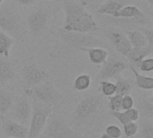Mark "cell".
<instances>
[{
    "instance_id": "6da1fadb",
    "label": "cell",
    "mask_w": 153,
    "mask_h": 138,
    "mask_svg": "<svg viewBox=\"0 0 153 138\" xmlns=\"http://www.w3.org/2000/svg\"><path fill=\"white\" fill-rule=\"evenodd\" d=\"M57 35L59 45L56 48L54 55H51V57H66L68 55H72L79 50L82 51L86 48L100 47L105 48L108 47L106 42L91 33L73 32L60 28L57 31Z\"/></svg>"
},
{
    "instance_id": "7a4b0ae2",
    "label": "cell",
    "mask_w": 153,
    "mask_h": 138,
    "mask_svg": "<svg viewBox=\"0 0 153 138\" xmlns=\"http://www.w3.org/2000/svg\"><path fill=\"white\" fill-rule=\"evenodd\" d=\"M64 11L63 29L79 33H92L99 29L92 15L80 3L74 0H65L64 2Z\"/></svg>"
},
{
    "instance_id": "3957f363",
    "label": "cell",
    "mask_w": 153,
    "mask_h": 138,
    "mask_svg": "<svg viewBox=\"0 0 153 138\" xmlns=\"http://www.w3.org/2000/svg\"><path fill=\"white\" fill-rule=\"evenodd\" d=\"M25 95L32 101L42 105L48 106L54 110L55 107H58L64 100L62 94L55 87V85L46 81L37 86L24 89Z\"/></svg>"
},
{
    "instance_id": "277c9868",
    "label": "cell",
    "mask_w": 153,
    "mask_h": 138,
    "mask_svg": "<svg viewBox=\"0 0 153 138\" xmlns=\"http://www.w3.org/2000/svg\"><path fill=\"white\" fill-rule=\"evenodd\" d=\"M0 30L14 40H22L25 36L24 24L18 11L9 6L0 8Z\"/></svg>"
},
{
    "instance_id": "5b68a950",
    "label": "cell",
    "mask_w": 153,
    "mask_h": 138,
    "mask_svg": "<svg viewBox=\"0 0 153 138\" xmlns=\"http://www.w3.org/2000/svg\"><path fill=\"white\" fill-rule=\"evenodd\" d=\"M41 138H82L58 114L51 113L42 131Z\"/></svg>"
},
{
    "instance_id": "8992f818",
    "label": "cell",
    "mask_w": 153,
    "mask_h": 138,
    "mask_svg": "<svg viewBox=\"0 0 153 138\" xmlns=\"http://www.w3.org/2000/svg\"><path fill=\"white\" fill-rule=\"evenodd\" d=\"M53 112V109L37 102H33L32 113L29 125V132L27 138H38L42 133L49 115Z\"/></svg>"
},
{
    "instance_id": "52a82bcc",
    "label": "cell",
    "mask_w": 153,
    "mask_h": 138,
    "mask_svg": "<svg viewBox=\"0 0 153 138\" xmlns=\"http://www.w3.org/2000/svg\"><path fill=\"white\" fill-rule=\"evenodd\" d=\"M103 98L100 95H89L84 97L75 107L74 118L78 123H82L91 119L103 104Z\"/></svg>"
},
{
    "instance_id": "ba28073f",
    "label": "cell",
    "mask_w": 153,
    "mask_h": 138,
    "mask_svg": "<svg viewBox=\"0 0 153 138\" xmlns=\"http://www.w3.org/2000/svg\"><path fill=\"white\" fill-rule=\"evenodd\" d=\"M32 113V105L30 99L25 95L21 97L15 103H13L10 110L5 115L9 119L29 127Z\"/></svg>"
},
{
    "instance_id": "9c48e42d",
    "label": "cell",
    "mask_w": 153,
    "mask_h": 138,
    "mask_svg": "<svg viewBox=\"0 0 153 138\" xmlns=\"http://www.w3.org/2000/svg\"><path fill=\"white\" fill-rule=\"evenodd\" d=\"M128 67V65L122 59H119L116 57H108L105 63L102 64V66L98 74L97 80H109L116 79L117 77L121 76V74Z\"/></svg>"
},
{
    "instance_id": "30bf717a",
    "label": "cell",
    "mask_w": 153,
    "mask_h": 138,
    "mask_svg": "<svg viewBox=\"0 0 153 138\" xmlns=\"http://www.w3.org/2000/svg\"><path fill=\"white\" fill-rule=\"evenodd\" d=\"M22 78L25 84V89L37 86L48 79V74L35 64H28L24 66L21 72Z\"/></svg>"
},
{
    "instance_id": "8fae6325",
    "label": "cell",
    "mask_w": 153,
    "mask_h": 138,
    "mask_svg": "<svg viewBox=\"0 0 153 138\" xmlns=\"http://www.w3.org/2000/svg\"><path fill=\"white\" fill-rule=\"evenodd\" d=\"M104 36L108 40L110 45L116 49L117 52L126 57L132 48V46L125 32L117 29L108 28L104 31Z\"/></svg>"
},
{
    "instance_id": "7c38bea8",
    "label": "cell",
    "mask_w": 153,
    "mask_h": 138,
    "mask_svg": "<svg viewBox=\"0 0 153 138\" xmlns=\"http://www.w3.org/2000/svg\"><path fill=\"white\" fill-rule=\"evenodd\" d=\"M49 19L48 12L45 9H38L31 13L27 18V27L34 36L42 35L48 26Z\"/></svg>"
},
{
    "instance_id": "4fadbf2b",
    "label": "cell",
    "mask_w": 153,
    "mask_h": 138,
    "mask_svg": "<svg viewBox=\"0 0 153 138\" xmlns=\"http://www.w3.org/2000/svg\"><path fill=\"white\" fill-rule=\"evenodd\" d=\"M0 121L1 129L5 137L27 138L28 137L29 127L16 122L5 115H0Z\"/></svg>"
},
{
    "instance_id": "5bb4252c",
    "label": "cell",
    "mask_w": 153,
    "mask_h": 138,
    "mask_svg": "<svg viewBox=\"0 0 153 138\" xmlns=\"http://www.w3.org/2000/svg\"><path fill=\"white\" fill-rule=\"evenodd\" d=\"M114 18H122L126 20H133L140 24L147 23V18L143 12L134 4L124 5L114 16Z\"/></svg>"
},
{
    "instance_id": "9a60e30c",
    "label": "cell",
    "mask_w": 153,
    "mask_h": 138,
    "mask_svg": "<svg viewBox=\"0 0 153 138\" xmlns=\"http://www.w3.org/2000/svg\"><path fill=\"white\" fill-rule=\"evenodd\" d=\"M8 58L0 56V86H4L15 75L14 64Z\"/></svg>"
},
{
    "instance_id": "2e32d148",
    "label": "cell",
    "mask_w": 153,
    "mask_h": 138,
    "mask_svg": "<svg viewBox=\"0 0 153 138\" xmlns=\"http://www.w3.org/2000/svg\"><path fill=\"white\" fill-rule=\"evenodd\" d=\"M152 53L153 48H150L149 46L143 47V48H132L130 52L126 56V59L129 61V64L131 66L137 68L139 63L143 59L151 56Z\"/></svg>"
},
{
    "instance_id": "e0dca14e",
    "label": "cell",
    "mask_w": 153,
    "mask_h": 138,
    "mask_svg": "<svg viewBox=\"0 0 153 138\" xmlns=\"http://www.w3.org/2000/svg\"><path fill=\"white\" fill-rule=\"evenodd\" d=\"M82 51H85L88 54V57L90 61L94 65H102L108 57V51L104 48L93 47V48H86Z\"/></svg>"
},
{
    "instance_id": "ac0fdd59",
    "label": "cell",
    "mask_w": 153,
    "mask_h": 138,
    "mask_svg": "<svg viewBox=\"0 0 153 138\" xmlns=\"http://www.w3.org/2000/svg\"><path fill=\"white\" fill-rule=\"evenodd\" d=\"M128 67L133 72L135 78V84L138 88L145 91H152L153 89V78L151 76H145L139 73V70L130 64H128Z\"/></svg>"
},
{
    "instance_id": "d6986e66",
    "label": "cell",
    "mask_w": 153,
    "mask_h": 138,
    "mask_svg": "<svg viewBox=\"0 0 153 138\" xmlns=\"http://www.w3.org/2000/svg\"><path fill=\"white\" fill-rule=\"evenodd\" d=\"M125 33L132 48H143L148 46L147 40L142 31H127Z\"/></svg>"
},
{
    "instance_id": "ffe728a7",
    "label": "cell",
    "mask_w": 153,
    "mask_h": 138,
    "mask_svg": "<svg viewBox=\"0 0 153 138\" xmlns=\"http://www.w3.org/2000/svg\"><path fill=\"white\" fill-rule=\"evenodd\" d=\"M124 5L114 2V1H107L105 3H102L99 7L97 8V13L103 15H108L114 17L116 13L123 7Z\"/></svg>"
},
{
    "instance_id": "44dd1931",
    "label": "cell",
    "mask_w": 153,
    "mask_h": 138,
    "mask_svg": "<svg viewBox=\"0 0 153 138\" xmlns=\"http://www.w3.org/2000/svg\"><path fill=\"white\" fill-rule=\"evenodd\" d=\"M14 41L15 40L12 37L0 30V56L9 57L10 50L12 46L14 44Z\"/></svg>"
},
{
    "instance_id": "7402d4cb",
    "label": "cell",
    "mask_w": 153,
    "mask_h": 138,
    "mask_svg": "<svg viewBox=\"0 0 153 138\" xmlns=\"http://www.w3.org/2000/svg\"><path fill=\"white\" fill-rule=\"evenodd\" d=\"M116 94L120 96H125L129 94L133 89L132 81L126 78H123L121 76L116 78Z\"/></svg>"
},
{
    "instance_id": "603a6c76",
    "label": "cell",
    "mask_w": 153,
    "mask_h": 138,
    "mask_svg": "<svg viewBox=\"0 0 153 138\" xmlns=\"http://www.w3.org/2000/svg\"><path fill=\"white\" fill-rule=\"evenodd\" d=\"M91 75L87 74H82L74 79L73 87L76 92H84L91 87Z\"/></svg>"
},
{
    "instance_id": "cb8c5ba5",
    "label": "cell",
    "mask_w": 153,
    "mask_h": 138,
    "mask_svg": "<svg viewBox=\"0 0 153 138\" xmlns=\"http://www.w3.org/2000/svg\"><path fill=\"white\" fill-rule=\"evenodd\" d=\"M12 95L4 90L0 91V115H6L13 105Z\"/></svg>"
},
{
    "instance_id": "d4e9b609",
    "label": "cell",
    "mask_w": 153,
    "mask_h": 138,
    "mask_svg": "<svg viewBox=\"0 0 153 138\" xmlns=\"http://www.w3.org/2000/svg\"><path fill=\"white\" fill-rule=\"evenodd\" d=\"M101 94L105 97H111L116 94V85L109 80H103L100 82V88Z\"/></svg>"
},
{
    "instance_id": "484cf974",
    "label": "cell",
    "mask_w": 153,
    "mask_h": 138,
    "mask_svg": "<svg viewBox=\"0 0 153 138\" xmlns=\"http://www.w3.org/2000/svg\"><path fill=\"white\" fill-rule=\"evenodd\" d=\"M141 110L146 118L152 119L153 117V97L150 96L146 99H143L140 103Z\"/></svg>"
},
{
    "instance_id": "4316f807",
    "label": "cell",
    "mask_w": 153,
    "mask_h": 138,
    "mask_svg": "<svg viewBox=\"0 0 153 138\" xmlns=\"http://www.w3.org/2000/svg\"><path fill=\"white\" fill-rule=\"evenodd\" d=\"M122 97L120 95L115 94L108 97V108L111 111H121L122 110Z\"/></svg>"
},
{
    "instance_id": "83f0119b",
    "label": "cell",
    "mask_w": 153,
    "mask_h": 138,
    "mask_svg": "<svg viewBox=\"0 0 153 138\" xmlns=\"http://www.w3.org/2000/svg\"><path fill=\"white\" fill-rule=\"evenodd\" d=\"M124 133L126 137L132 138L135 137L139 131V126L136 122H128L124 125Z\"/></svg>"
},
{
    "instance_id": "f1b7e54d",
    "label": "cell",
    "mask_w": 153,
    "mask_h": 138,
    "mask_svg": "<svg viewBox=\"0 0 153 138\" xmlns=\"http://www.w3.org/2000/svg\"><path fill=\"white\" fill-rule=\"evenodd\" d=\"M141 137L153 138V123L152 119L143 122L141 129Z\"/></svg>"
},
{
    "instance_id": "f546056e",
    "label": "cell",
    "mask_w": 153,
    "mask_h": 138,
    "mask_svg": "<svg viewBox=\"0 0 153 138\" xmlns=\"http://www.w3.org/2000/svg\"><path fill=\"white\" fill-rule=\"evenodd\" d=\"M140 71L145 72V73H150L153 71V58L152 57H146L143 59L137 67Z\"/></svg>"
},
{
    "instance_id": "4dcf8cb0",
    "label": "cell",
    "mask_w": 153,
    "mask_h": 138,
    "mask_svg": "<svg viewBox=\"0 0 153 138\" xmlns=\"http://www.w3.org/2000/svg\"><path fill=\"white\" fill-rule=\"evenodd\" d=\"M105 133L111 138H121L123 136V132L118 126L109 125L106 128Z\"/></svg>"
},
{
    "instance_id": "1f68e13d",
    "label": "cell",
    "mask_w": 153,
    "mask_h": 138,
    "mask_svg": "<svg viewBox=\"0 0 153 138\" xmlns=\"http://www.w3.org/2000/svg\"><path fill=\"white\" fill-rule=\"evenodd\" d=\"M129 119L130 122H136L139 120L140 119V116H141V113H140V110L135 109V108H131L127 110H124Z\"/></svg>"
},
{
    "instance_id": "d6a6232c",
    "label": "cell",
    "mask_w": 153,
    "mask_h": 138,
    "mask_svg": "<svg viewBox=\"0 0 153 138\" xmlns=\"http://www.w3.org/2000/svg\"><path fill=\"white\" fill-rule=\"evenodd\" d=\"M134 100L130 94H126L122 97V110H127L131 108H134Z\"/></svg>"
},
{
    "instance_id": "836d02e7",
    "label": "cell",
    "mask_w": 153,
    "mask_h": 138,
    "mask_svg": "<svg viewBox=\"0 0 153 138\" xmlns=\"http://www.w3.org/2000/svg\"><path fill=\"white\" fill-rule=\"evenodd\" d=\"M111 115L115 119H117L118 120V122L122 126H124V125L127 124L128 122H130L125 111H122V110L121 111H111Z\"/></svg>"
},
{
    "instance_id": "e575fe53",
    "label": "cell",
    "mask_w": 153,
    "mask_h": 138,
    "mask_svg": "<svg viewBox=\"0 0 153 138\" xmlns=\"http://www.w3.org/2000/svg\"><path fill=\"white\" fill-rule=\"evenodd\" d=\"M102 1L103 0H79L80 4L82 5H83L85 8L86 7H90V8H92V7H96L99 5H100L102 4Z\"/></svg>"
},
{
    "instance_id": "d590c367",
    "label": "cell",
    "mask_w": 153,
    "mask_h": 138,
    "mask_svg": "<svg viewBox=\"0 0 153 138\" xmlns=\"http://www.w3.org/2000/svg\"><path fill=\"white\" fill-rule=\"evenodd\" d=\"M140 31H142V32L144 34L146 40H147V42H148V46L150 48H153V31L152 29H141Z\"/></svg>"
},
{
    "instance_id": "8d00e7d4",
    "label": "cell",
    "mask_w": 153,
    "mask_h": 138,
    "mask_svg": "<svg viewBox=\"0 0 153 138\" xmlns=\"http://www.w3.org/2000/svg\"><path fill=\"white\" fill-rule=\"evenodd\" d=\"M14 2H16L17 4H21V5H24V6H29V5H32L34 4L38 0H13Z\"/></svg>"
},
{
    "instance_id": "74e56055",
    "label": "cell",
    "mask_w": 153,
    "mask_h": 138,
    "mask_svg": "<svg viewBox=\"0 0 153 138\" xmlns=\"http://www.w3.org/2000/svg\"><path fill=\"white\" fill-rule=\"evenodd\" d=\"M107 1H114L122 5H127V4H132L134 0H107Z\"/></svg>"
},
{
    "instance_id": "f35d334b",
    "label": "cell",
    "mask_w": 153,
    "mask_h": 138,
    "mask_svg": "<svg viewBox=\"0 0 153 138\" xmlns=\"http://www.w3.org/2000/svg\"><path fill=\"white\" fill-rule=\"evenodd\" d=\"M100 138H111V137H110L109 136H108V135L105 133V134H102V135L100 136Z\"/></svg>"
},
{
    "instance_id": "ab89813d",
    "label": "cell",
    "mask_w": 153,
    "mask_h": 138,
    "mask_svg": "<svg viewBox=\"0 0 153 138\" xmlns=\"http://www.w3.org/2000/svg\"><path fill=\"white\" fill-rule=\"evenodd\" d=\"M144 1H146V2L151 5V6H152L153 5V0H144Z\"/></svg>"
},
{
    "instance_id": "60d3db41",
    "label": "cell",
    "mask_w": 153,
    "mask_h": 138,
    "mask_svg": "<svg viewBox=\"0 0 153 138\" xmlns=\"http://www.w3.org/2000/svg\"><path fill=\"white\" fill-rule=\"evenodd\" d=\"M3 1H4V0H0V4H1V3H2Z\"/></svg>"
},
{
    "instance_id": "b9f144b4",
    "label": "cell",
    "mask_w": 153,
    "mask_h": 138,
    "mask_svg": "<svg viewBox=\"0 0 153 138\" xmlns=\"http://www.w3.org/2000/svg\"><path fill=\"white\" fill-rule=\"evenodd\" d=\"M4 138H14V137H4Z\"/></svg>"
},
{
    "instance_id": "7bdbcfd3",
    "label": "cell",
    "mask_w": 153,
    "mask_h": 138,
    "mask_svg": "<svg viewBox=\"0 0 153 138\" xmlns=\"http://www.w3.org/2000/svg\"><path fill=\"white\" fill-rule=\"evenodd\" d=\"M84 138H89V137H84Z\"/></svg>"
}]
</instances>
